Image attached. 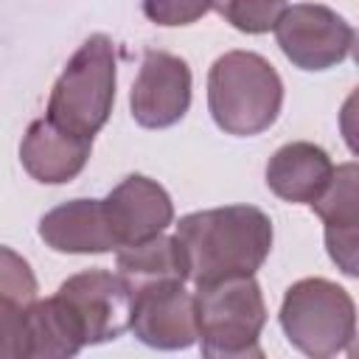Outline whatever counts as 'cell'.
Returning a JSON list of instances; mask_svg holds the SVG:
<instances>
[{
  "label": "cell",
  "instance_id": "19",
  "mask_svg": "<svg viewBox=\"0 0 359 359\" xmlns=\"http://www.w3.org/2000/svg\"><path fill=\"white\" fill-rule=\"evenodd\" d=\"M213 8V0H143V14L157 25H191Z\"/></svg>",
  "mask_w": 359,
  "mask_h": 359
},
{
  "label": "cell",
  "instance_id": "12",
  "mask_svg": "<svg viewBox=\"0 0 359 359\" xmlns=\"http://www.w3.org/2000/svg\"><path fill=\"white\" fill-rule=\"evenodd\" d=\"M93 151V137H81L59 129L48 118H39L28 126L20 143L22 168L45 185H62L81 174Z\"/></svg>",
  "mask_w": 359,
  "mask_h": 359
},
{
  "label": "cell",
  "instance_id": "3",
  "mask_svg": "<svg viewBox=\"0 0 359 359\" xmlns=\"http://www.w3.org/2000/svg\"><path fill=\"white\" fill-rule=\"evenodd\" d=\"M115 45L107 34H93L59 73L50 98L48 121L65 132L93 137L109 118L115 104Z\"/></svg>",
  "mask_w": 359,
  "mask_h": 359
},
{
  "label": "cell",
  "instance_id": "10",
  "mask_svg": "<svg viewBox=\"0 0 359 359\" xmlns=\"http://www.w3.org/2000/svg\"><path fill=\"white\" fill-rule=\"evenodd\" d=\"M112 236L121 247L160 236L174 222V205L165 188L143 174H129L104 199Z\"/></svg>",
  "mask_w": 359,
  "mask_h": 359
},
{
  "label": "cell",
  "instance_id": "14",
  "mask_svg": "<svg viewBox=\"0 0 359 359\" xmlns=\"http://www.w3.org/2000/svg\"><path fill=\"white\" fill-rule=\"evenodd\" d=\"M331 174H334V163L328 151L309 140H294L280 146L266 163L269 191L294 205H311L325 191Z\"/></svg>",
  "mask_w": 359,
  "mask_h": 359
},
{
  "label": "cell",
  "instance_id": "6",
  "mask_svg": "<svg viewBox=\"0 0 359 359\" xmlns=\"http://www.w3.org/2000/svg\"><path fill=\"white\" fill-rule=\"evenodd\" d=\"M272 31L283 56L300 70H328L345 62L356 39L353 25L320 3L286 6Z\"/></svg>",
  "mask_w": 359,
  "mask_h": 359
},
{
  "label": "cell",
  "instance_id": "4",
  "mask_svg": "<svg viewBox=\"0 0 359 359\" xmlns=\"http://www.w3.org/2000/svg\"><path fill=\"white\" fill-rule=\"evenodd\" d=\"M194 306L205 356H261L258 337L266 323V303L252 275H233L196 286Z\"/></svg>",
  "mask_w": 359,
  "mask_h": 359
},
{
  "label": "cell",
  "instance_id": "18",
  "mask_svg": "<svg viewBox=\"0 0 359 359\" xmlns=\"http://www.w3.org/2000/svg\"><path fill=\"white\" fill-rule=\"evenodd\" d=\"M0 297H11L22 306L36 300V278L28 261L0 244Z\"/></svg>",
  "mask_w": 359,
  "mask_h": 359
},
{
  "label": "cell",
  "instance_id": "7",
  "mask_svg": "<svg viewBox=\"0 0 359 359\" xmlns=\"http://www.w3.org/2000/svg\"><path fill=\"white\" fill-rule=\"evenodd\" d=\"M56 297L73 314L84 345L118 339L132 323V292L118 278V272H79L59 286Z\"/></svg>",
  "mask_w": 359,
  "mask_h": 359
},
{
  "label": "cell",
  "instance_id": "20",
  "mask_svg": "<svg viewBox=\"0 0 359 359\" xmlns=\"http://www.w3.org/2000/svg\"><path fill=\"white\" fill-rule=\"evenodd\" d=\"M0 359H25V306L0 297Z\"/></svg>",
  "mask_w": 359,
  "mask_h": 359
},
{
  "label": "cell",
  "instance_id": "13",
  "mask_svg": "<svg viewBox=\"0 0 359 359\" xmlns=\"http://www.w3.org/2000/svg\"><path fill=\"white\" fill-rule=\"evenodd\" d=\"M39 238L56 252H109L118 250L104 199H73L39 219Z\"/></svg>",
  "mask_w": 359,
  "mask_h": 359
},
{
  "label": "cell",
  "instance_id": "1",
  "mask_svg": "<svg viewBox=\"0 0 359 359\" xmlns=\"http://www.w3.org/2000/svg\"><path fill=\"white\" fill-rule=\"evenodd\" d=\"M188 278L202 286L233 275H255L272 250V222L261 208L224 205L177 222Z\"/></svg>",
  "mask_w": 359,
  "mask_h": 359
},
{
  "label": "cell",
  "instance_id": "2",
  "mask_svg": "<svg viewBox=\"0 0 359 359\" xmlns=\"http://www.w3.org/2000/svg\"><path fill=\"white\" fill-rule=\"evenodd\" d=\"M283 104V81L278 70L252 50H230L219 56L208 73V109L216 126L236 137L266 132Z\"/></svg>",
  "mask_w": 359,
  "mask_h": 359
},
{
  "label": "cell",
  "instance_id": "9",
  "mask_svg": "<svg viewBox=\"0 0 359 359\" xmlns=\"http://www.w3.org/2000/svg\"><path fill=\"white\" fill-rule=\"evenodd\" d=\"M135 337L160 351H180L199 339L194 294L185 283L154 286L132 294V323Z\"/></svg>",
  "mask_w": 359,
  "mask_h": 359
},
{
  "label": "cell",
  "instance_id": "8",
  "mask_svg": "<svg viewBox=\"0 0 359 359\" xmlns=\"http://www.w3.org/2000/svg\"><path fill=\"white\" fill-rule=\"evenodd\" d=\"M132 118L146 129H165L185 118L191 107V70L185 59L149 50L129 93Z\"/></svg>",
  "mask_w": 359,
  "mask_h": 359
},
{
  "label": "cell",
  "instance_id": "15",
  "mask_svg": "<svg viewBox=\"0 0 359 359\" xmlns=\"http://www.w3.org/2000/svg\"><path fill=\"white\" fill-rule=\"evenodd\" d=\"M118 278L126 283L132 294L154 286L185 283L188 264L177 236H154L140 244H129L118 250Z\"/></svg>",
  "mask_w": 359,
  "mask_h": 359
},
{
  "label": "cell",
  "instance_id": "5",
  "mask_svg": "<svg viewBox=\"0 0 359 359\" xmlns=\"http://www.w3.org/2000/svg\"><path fill=\"white\" fill-rule=\"evenodd\" d=\"M280 328L306 356L328 359L345 353L356 337L353 297L325 278L292 283L280 303Z\"/></svg>",
  "mask_w": 359,
  "mask_h": 359
},
{
  "label": "cell",
  "instance_id": "16",
  "mask_svg": "<svg viewBox=\"0 0 359 359\" xmlns=\"http://www.w3.org/2000/svg\"><path fill=\"white\" fill-rule=\"evenodd\" d=\"M81 348V331L56 294L25 306V359H65Z\"/></svg>",
  "mask_w": 359,
  "mask_h": 359
},
{
  "label": "cell",
  "instance_id": "17",
  "mask_svg": "<svg viewBox=\"0 0 359 359\" xmlns=\"http://www.w3.org/2000/svg\"><path fill=\"white\" fill-rule=\"evenodd\" d=\"M286 0H213V8L244 34H266L286 11Z\"/></svg>",
  "mask_w": 359,
  "mask_h": 359
},
{
  "label": "cell",
  "instance_id": "11",
  "mask_svg": "<svg viewBox=\"0 0 359 359\" xmlns=\"http://www.w3.org/2000/svg\"><path fill=\"white\" fill-rule=\"evenodd\" d=\"M359 168L356 163L334 165L325 191L311 202V210L325 224V247L331 261L345 272L356 275V244H359Z\"/></svg>",
  "mask_w": 359,
  "mask_h": 359
}]
</instances>
